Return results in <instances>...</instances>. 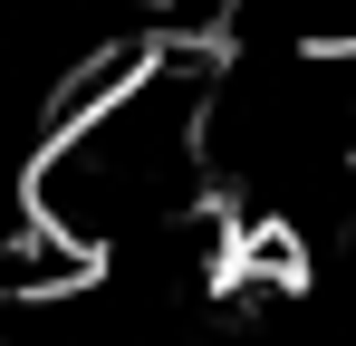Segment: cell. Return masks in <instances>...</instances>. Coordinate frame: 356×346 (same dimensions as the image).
<instances>
[{
    "instance_id": "cell-1",
    "label": "cell",
    "mask_w": 356,
    "mask_h": 346,
    "mask_svg": "<svg viewBox=\"0 0 356 346\" xmlns=\"http://www.w3.org/2000/svg\"><path fill=\"white\" fill-rule=\"evenodd\" d=\"M212 49H145L29 164V212L97 270H222L212 212Z\"/></svg>"
}]
</instances>
